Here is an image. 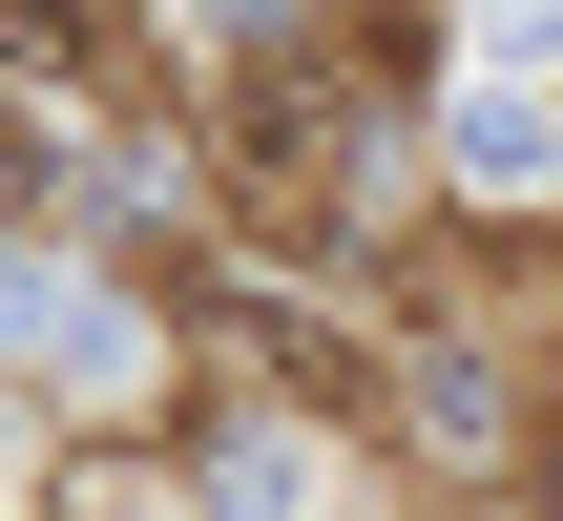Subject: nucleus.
<instances>
[{
  "mask_svg": "<svg viewBox=\"0 0 563 521\" xmlns=\"http://www.w3.org/2000/svg\"><path fill=\"white\" fill-rule=\"evenodd\" d=\"M230 146H251L272 188H334V146H355V84H334V63H251V84H230Z\"/></svg>",
  "mask_w": 563,
  "mask_h": 521,
  "instance_id": "nucleus-1",
  "label": "nucleus"
}]
</instances>
